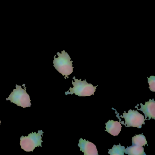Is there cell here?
<instances>
[{"label":"cell","instance_id":"1","mask_svg":"<svg viewBox=\"0 0 155 155\" xmlns=\"http://www.w3.org/2000/svg\"><path fill=\"white\" fill-rule=\"evenodd\" d=\"M58 58L55 56L53 61V66L57 71L62 76H65V79L68 78V76L73 72V61H71L70 57L65 51L57 53Z\"/></svg>","mask_w":155,"mask_h":155},{"label":"cell","instance_id":"2","mask_svg":"<svg viewBox=\"0 0 155 155\" xmlns=\"http://www.w3.org/2000/svg\"><path fill=\"white\" fill-rule=\"evenodd\" d=\"M73 79L74 80L72 81L73 87L70 88L69 91L65 92L66 95L75 94L79 97H86L94 95L97 86L94 87L92 84L88 83L86 80L77 79L75 77H73Z\"/></svg>","mask_w":155,"mask_h":155},{"label":"cell","instance_id":"3","mask_svg":"<svg viewBox=\"0 0 155 155\" xmlns=\"http://www.w3.org/2000/svg\"><path fill=\"white\" fill-rule=\"evenodd\" d=\"M16 88L13 90L7 100L10 101L11 102L23 108L31 107L30 98L26 89H23L21 86L18 85H16Z\"/></svg>","mask_w":155,"mask_h":155},{"label":"cell","instance_id":"4","mask_svg":"<svg viewBox=\"0 0 155 155\" xmlns=\"http://www.w3.org/2000/svg\"><path fill=\"white\" fill-rule=\"evenodd\" d=\"M43 132L42 130H38V133L36 132L30 133L28 137L21 136L20 138V145L21 149L27 151H33L35 148L42 147V136Z\"/></svg>","mask_w":155,"mask_h":155},{"label":"cell","instance_id":"5","mask_svg":"<svg viewBox=\"0 0 155 155\" xmlns=\"http://www.w3.org/2000/svg\"><path fill=\"white\" fill-rule=\"evenodd\" d=\"M120 117L125 119V122L122 121L121 123L127 127H134L141 128L142 125L145 124L144 116L134 110H130L127 113L124 112Z\"/></svg>","mask_w":155,"mask_h":155},{"label":"cell","instance_id":"6","mask_svg":"<svg viewBox=\"0 0 155 155\" xmlns=\"http://www.w3.org/2000/svg\"><path fill=\"white\" fill-rule=\"evenodd\" d=\"M140 108H138L137 106L135 108L144 113L145 120H147V117H148L149 120L151 118L155 119V101L154 99H150L149 101L146 102L145 105L140 103Z\"/></svg>","mask_w":155,"mask_h":155},{"label":"cell","instance_id":"7","mask_svg":"<svg viewBox=\"0 0 155 155\" xmlns=\"http://www.w3.org/2000/svg\"><path fill=\"white\" fill-rule=\"evenodd\" d=\"M79 142L78 146L80 148L81 151L84 153V155H98L97 147L92 142L82 138H81Z\"/></svg>","mask_w":155,"mask_h":155},{"label":"cell","instance_id":"8","mask_svg":"<svg viewBox=\"0 0 155 155\" xmlns=\"http://www.w3.org/2000/svg\"><path fill=\"white\" fill-rule=\"evenodd\" d=\"M122 126L120 121L109 120L106 123V131L113 136H117L121 131Z\"/></svg>","mask_w":155,"mask_h":155},{"label":"cell","instance_id":"9","mask_svg":"<svg viewBox=\"0 0 155 155\" xmlns=\"http://www.w3.org/2000/svg\"><path fill=\"white\" fill-rule=\"evenodd\" d=\"M124 153L129 155H146L143 147L137 145L127 147L124 150Z\"/></svg>","mask_w":155,"mask_h":155},{"label":"cell","instance_id":"10","mask_svg":"<svg viewBox=\"0 0 155 155\" xmlns=\"http://www.w3.org/2000/svg\"><path fill=\"white\" fill-rule=\"evenodd\" d=\"M132 145H137L139 146H145L147 144L146 137L143 134H139L134 136L132 138Z\"/></svg>","mask_w":155,"mask_h":155},{"label":"cell","instance_id":"11","mask_svg":"<svg viewBox=\"0 0 155 155\" xmlns=\"http://www.w3.org/2000/svg\"><path fill=\"white\" fill-rule=\"evenodd\" d=\"M125 147L118 145H114L111 149H109L108 154L110 155H124Z\"/></svg>","mask_w":155,"mask_h":155},{"label":"cell","instance_id":"12","mask_svg":"<svg viewBox=\"0 0 155 155\" xmlns=\"http://www.w3.org/2000/svg\"><path fill=\"white\" fill-rule=\"evenodd\" d=\"M148 83L149 85V89L151 91H155V77L154 76H150L147 78Z\"/></svg>","mask_w":155,"mask_h":155},{"label":"cell","instance_id":"13","mask_svg":"<svg viewBox=\"0 0 155 155\" xmlns=\"http://www.w3.org/2000/svg\"><path fill=\"white\" fill-rule=\"evenodd\" d=\"M1 121L0 120V124H1Z\"/></svg>","mask_w":155,"mask_h":155}]
</instances>
